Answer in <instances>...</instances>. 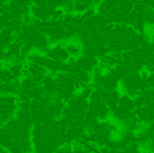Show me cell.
<instances>
[{
    "instance_id": "3957f363",
    "label": "cell",
    "mask_w": 154,
    "mask_h": 153,
    "mask_svg": "<svg viewBox=\"0 0 154 153\" xmlns=\"http://www.w3.org/2000/svg\"><path fill=\"white\" fill-rule=\"evenodd\" d=\"M66 50L68 53H69V56H79L80 52H81V46L77 45V43H69V45L66 46Z\"/></svg>"
},
{
    "instance_id": "7a4b0ae2",
    "label": "cell",
    "mask_w": 154,
    "mask_h": 153,
    "mask_svg": "<svg viewBox=\"0 0 154 153\" xmlns=\"http://www.w3.org/2000/svg\"><path fill=\"white\" fill-rule=\"evenodd\" d=\"M42 87H43L45 94L50 98L53 95H57V92H58V83H57L56 79H51L50 76H46V79L42 83Z\"/></svg>"
},
{
    "instance_id": "6da1fadb",
    "label": "cell",
    "mask_w": 154,
    "mask_h": 153,
    "mask_svg": "<svg viewBox=\"0 0 154 153\" xmlns=\"http://www.w3.org/2000/svg\"><path fill=\"white\" fill-rule=\"evenodd\" d=\"M77 69L80 70H84V72H89V70H92L93 68L97 67V61H96V58H91V57H81V58H79L77 61L75 62Z\"/></svg>"
}]
</instances>
